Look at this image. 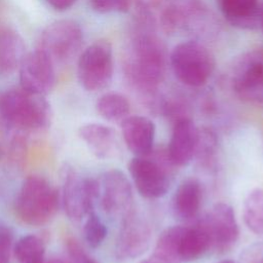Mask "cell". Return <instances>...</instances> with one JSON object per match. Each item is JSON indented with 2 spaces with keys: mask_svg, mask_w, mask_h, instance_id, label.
Instances as JSON below:
<instances>
[{
  "mask_svg": "<svg viewBox=\"0 0 263 263\" xmlns=\"http://www.w3.org/2000/svg\"><path fill=\"white\" fill-rule=\"evenodd\" d=\"M0 120L20 132L41 130L49 124L50 107L44 96L22 87L7 89L0 95Z\"/></svg>",
  "mask_w": 263,
  "mask_h": 263,
  "instance_id": "obj_1",
  "label": "cell"
},
{
  "mask_svg": "<svg viewBox=\"0 0 263 263\" xmlns=\"http://www.w3.org/2000/svg\"><path fill=\"white\" fill-rule=\"evenodd\" d=\"M60 193L45 178L29 176L24 180L14 201L17 218L30 226H42L58 213Z\"/></svg>",
  "mask_w": 263,
  "mask_h": 263,
  "instance_id": "obj_2",
  "label": "cell"
},
{
  "mask_svg": "<svg viewBox=\"0 0 263 263\" xmlns=\"http://www.w3.org/2000/svg\"><path fill=\"white\" fill-rule=\"evenodd\" d=\"M170 64L178 80L188 86L198 87L205 84L212 76L216 61L203 44L188 40L174 47L170 55Z\"/></svg>",
  "mask_w": 263,
  "mask_h": 263,
  "instance_id": "obj_3",
  "label": "cell"
},
{
  "mask_svg": "<svg viewBox=\"0 0 263 263\" xmlns=\"http://www.w3.org/2000/svg\"><path fill=\"white\" fill-rule=\"evenodd\" d=\"M154 157L136 156L128 164V171L138 192L145 198H159L170 188L171 167L174 165L167 151H155ZM175 166V165H174Z\"/></svg>",
  "mask_w": 263,
  "mask_h": 263,
  "instance_id": "obj_4",
  "label": "cell"
},
{
  "mask_svg": "<svg viewBox=\"0 0 263 263\" xmlns=\"http://www.w3.org/2000/svg\"><path fill=\"white\" fill-rule=\"evenodd\" d=\"M114 71L112 45L107 40H97L87 46L77 60V77L88 91L106 88L112 81Z\"/></svg>",
  "mask_w": 263,
  "mask_h": 263,
  "instance_id": "obj_5",
  "label": "cell"
},
{
  "mask_svg": "<svg viewBox=\"0 0 263 263\" xmlns=\"http://www.w3.org/2000/svg\"><path fill=\"white\" fill-rule=\"evenodd\" d=\"M163 72L164 55L160 44L152 37L139 38L128 70L133 82L142 89L151 90L161 81Z\"/></svg>",
  "mask_w": 263,
  "mask_h": 263,
  "instance_id": "obj_6",
  "label": "cell"
},
{
  "mask_svg": "<svg viewBox=\"0 0 263 263\" xmlns=\"http://www.w3.org/2000/svg\"><path fill=\"white\" fill-rule=\"evenodd\" d=\"M83 41L80 26L71 20H61L48 25L41 34L40 46L53 64L67 63L79 52Z\"/></svg>",
  "mask_w": 263,
  "mask_h": 263,
  "instance_id": "obj_7",
  "label": "cell"
},
{
  "mask_svg": "<svg viewBox=\"0 0 263 263\" xmlns=\"http://www.w3.org/2000/svg\"><path fill=\"white\" fill-rule=\"evenodd\" d=\"M99 181L80 177L72 167L65 168L62 202L67 216L75 221L93 211L99 199Z\"/></svg>",
  "mask_w": 263,
  "mask_h": 263,
  "instance_id": "obj_8",
  "label": "cell"
},
{
  "mask_svg": "<svg viewBox=\"0 0 263 263\" xmlns=\"http://www.w3.org/2000/svg\"><path fill=\"white\" fill-rule=\"evenodd\" d=\"M152 230L147 219L140 213L128 211L120 227L115 256L119 261L132 260L144 254L151 242Z\"/></svg>",
  "mask_w": 263,
  "mask_h": 263,
  "instance_id": "obj_9",
  "label": "cell"
},
{
  "mask_svg": "<svg viewBox=\"0 0 263 263\" xmlns=\"http://www.w3.org/2000/svg\"><path fill=\"white\" fill-rule=\"evenodd\" d=\"M18 73L21 87L32 93L45 96L55 83L54 64L40 49L25 55Z\"/></svg>",
  "mask_w": 263,
  "mask_h": 263,
  "instance_id": "obj_10",
  "label": "cell"
},
{
  "mask_svg": "<svg viewBox=\"0 0 263 263\" xmlns=\"http://www.w3.org/2000/svg\"><path fill=\"white\" fill-rule=\"evenodd\" d=\"M210 234L212 250L224 254L237 241L239 230L233 209L225 203H216L202 219Z\"/></svg>",
  "mask_w": 263,
  "mask_h": 263,
  "instance_id": "obj_11",
  "label": "cell"
},
{
  "mask_svg": "<svg viewBox=\"0 0 263 263\" xmlns=\"http://www.w3.org/2000/svg\"><path fill=\"white\" fill-rule=\"evenodd\" d=\"M99 181V199L103 210L110 215L126 214L132 206V185L119 170L105 172Z\"/></svg>",
  "mask_w": 263,
  "mask_h": 263,
  "instance_id": "obj_12",
  "label": "cell"
},
{
  "mask_svg": "<svg viewBox=\"0 0 263 263\" xmlns=\"http://www.w3.org/2000/svg\"><path fill=\"white\" fill-rule=\"evenodd\" d=\"M233 89L246 100L263 98V57L250 53L238 64L233 75Z\"/></svg>",
  "mask_w": 263,
  "mask_h": 263,
  "instance_id": "obj_13",
  "label": "cell"
},
{
  "mask_svg": "<svg viewBox=\"0 0 263 263\" xmlns=\"http://www.w3.org/2000/svg\"><path fill=\"white\" fill-rule=\"evenodd\" d=\"M198 139V128L187 116L175 120L172 137L166 149L175 166H183L194 157Z\"/></svg>",
  "mask_w": 263,
  "mask_h": 263,
  "instance_id": "obj_14",
  "label": "cell"
},
{
  "mask_svg": "<svg viewBox=\"0 0 263 263\" xmlns=\"http://www.w3.org/2000/svg\"><path fill=\"white\" fill-rule=\"evenodd\" d=\"M121 133L127 148L137 156H146L153 149L155 125L141 115L127 116L121 121Z\"/></svg>",
  "mask_w": 263,
  "mask_h": 263,
  "instance_id": "obj_15",
  "label": "cell"
},
{
  "mask_svg": "<svg viewBox=\"0 0 263 263\" xmlns=\"http://www.w3.org/2000/svg\"><path fill=\"white\" fill-rule=\"evenodd\" d=\"M216 2L231 26L241 30L260 28L261 3L259 0H216Z\"/></svg>",
  "mask_w": 263,
  "mask_h": 263,
  "instance_id": "obj_16",
  "label": "cell"
},
{
  "mask_svg": "<svg viewBox=\"0 0 263 263\" xmlns=\"http://www.w3.org/2000/svg\"><path fill=\"white\" fill-rule=\"evenodd\" d=\"M78 135L98 158H111L118 152L117 135L110 126L87 123L79 127Z\"/></svg>",
  "mask_w": 263,
  "mask_h": 263,
  "instance_id": "obj_17",
  "label": "cell"
},
{
  "mask_svg": "<svg viewBox=\"0 0 263 263\" xmlns=\"http://www.w3.org/2000/svg\"><path fill=\"white\" fill-rule=\"evenodd\" d=\"M201 186L198 180L189 178L184 180L177 188L173 198L175 215L184 221L193 219L200 208Z\"/></svg>",
  "mask_w": 263,
  "mask_h": 263,
  "instance_id": "obj_18",
  "label": "cell"
},
{
  "mask_svg": "<svg viewBox=\"0 0 263 263\" xmlns=\"http://www.w3.org/2000/svg\"><path fill=\"white\" fill-rule=\"evenodd\" d=\"M26 54L25 41L17 32L0 30V73L9 74L18 70Z\"/></svg>",
  "mask_w": 263,
  "mask_h": 263,
  "instance_id": "obj_19",
  "label": "cell"
},
{
  "mask_svg": "<svg viewBox=\"0 0 263 263\" xmlns=\"http://www.w3.org/2000/svg\"><path fill=\"white\" fill-rule=\"evenodd\" d=\"M212 250L210 234L202 220L193 226L185 227L180 243V257L183 262H191Z\"/></svg>",
  "mask_w": 263,
  "mask_h": 263,
  "instance_id": "obj_20",
  "label": "cell"
},
{
  "mask_svg": "<svg viewBox=\"0 0 263 263\" xmlns=\"http://www.w3.org/2000/svg\"><path fill=\"white\" fill-rule=\"evenodd\" d=\"M186 226H172L166 228L158 237L153 258L163 263H182L180 243Z\"/></svg>",
  "mask_w": 263,
  "mask_h": 263,
  "instance_id": "obj_21",
  "label": "cell"
},
{
  "mask_svg": "<svg viewBox=\"0 0 263 263\" xmlns=\"http://www.w3.org/2000/svg\"><path fill=\"white\" fill-rule=\"evenodd\" d=\"M96 109L103 118L109 121H122L128 116L130 105L123 95L107 92L97 100Z\"/></svg>",
  "mask_w": 263,
  "mask_h": 263,
  "instance_id": "obj_22",
  "label": "cell"
},
{
  "mask_svg": "<svg viewBox=\"0 0 263 263\" xmlns=\"http://www.w3.org/2000/svg\"><path fill=\"white\" fill-rule=\"evenodd\" d=\"M12 252L17 263H43L45 260V243L41 237L34 234L18 238Z\"/></svg>",
  "mask_w": 263,
  "mask_h": 263,
  "instance_id": "obj_23",
  "label": "cell"
},
{
  "mask_svg": "<svg viewBox=\"0 0 263 263\" xmlns=\"http://www.w3.org/2000/svg\"><path fill=\"white\" fill-rule=\"evenodd\" d=\"M242 216L246 225L257 234H263V188L253 190L245 200Z\"/></svg>",
  "mask_w": 263,
  "mask_h": 263,
  "instance_id": "obj_24",
  "label": "cell"
},
{
  "mask_svg": "<svg viewBox=\"0 0 263 263\" xmlns=\"http://www.w3.org/2000/svg\"><path fill=\"white\" fill-rule=\"evenodd\" d=\"M107 233V227L100 216L93 211L90 212L83 226V235L87 245L92 249L99 248L104 242Z\"/></svg>",
  "mask_w": 263,
  "mask_h": 263,
  "instance_id": "obj_25",
  "label": "cell"
},
{
  "mask_svg": "<svg viewBox=\"0 0 263 263\" xmlns=\"http://www.w3.org/2000/svg\"><path fill=\"white\" fill-rule=\"evenodd\" d=\"M217 143V137L213 130L209 128L198 129V139L194 156H196L201 164H211L213 156L216 153Z\"/></svg>",
  "mask_w": 263,
  "mask_h": 263,
  "instance_id": "obj_26",
  "label": "cell"
},
{
  "mask_svg": "<svg viewBox=\"0 0 263 263\" xmlns=\"http://www.w3.org/2000/svg\"><path fill=\"white\" fill-rule=\"evenodd\" d=\"M8 152L9 159L14 165L22 166L24 164L28 153V142L25 135L16 134L12 138Z\"/></svg>",
  "mask_w": 263,
  "mask_h": 263,
  "instance_id": "obj_27",
  "label": "cell"
},
{
  "mask_svg": "<svg viewBox=\"0 0 263 263\" xmlns=\"http://www.w3.org/2000/svg\"><path fill=\"white\" fill-rule=\"evenodd\" d=\"M68 263H98L73 237H68L65 241Z\"/></svg>",
  "mask_w": 263,
  "mask_h": 263,
  "instance_id": "obj_28",
  "label": "cell"
},
{
  "mask_svg": "<svg viewBox=\"0 0 263 263\" xmlns=\"http://www.w3.org/2000/svg\"><path fill=\"white\" fill-rule=\"evenodd\" d=\"M13 250V231L4 221L0 220V263H9Z\"/></svg>",
  "mask_w": 263,
  "mask_h": 263,
  "instance_id": "obj_29",
  "label": "cell"
},
{
  "mask_svg": "<svg viewBox=\"0 0 263 263\" xmlns=\"http://www.w3.org/2000/svg\"><path fill=\"white\" fill-rule=\"evenodd\" d=\"M91 8L99 13L126 12L130 0H90Z\"/></svg>",
  "mask_w": 263,
  "mask_h": 263,
  "instance_id": "obj_30",
  "label": "cell"
},
{
  "mask_svg": "<svg viewBox=\"0 0 263 263\" xmlns=\"http://www.w3.org/2000/svg\"><path fill=\"white\" fill-rule=\"evenodd\" d=\"M240 263H263V245H254L248 248L241 254Z\"/></svg>",
  "mask_w": 263,
  "mask_h": 263,
  "instance_id": "obj_31",
  "label": "cell"
},
{
  "mask_svg": "<svg viewBox=\"0 0 263 263\" xmlns=\"http://www.w3.org/2000/svg\"><path fill=\"white\" fill-rule=\"evenodd\" d=\"M45 2L55 10H66L70 8L76 0H45Z\"/></svg>",
  "mask_w": 263,
  "mask_h": 263,
  "instance_id": "obj_32",
  "label": "cell"
},
{
  "mask_svg": "<svg viewBox=\"0 0 263 263\" xmlns=\"http://www.w3.org/2000/svg\"><path fill=\"white\" fill-rule=\"evenodd\" d=\"M43 263H67V262L59 258H50V259H45Z\"/></svg>",
  "mask_w": 263,
  "mask_h": 263,
  "instance_id": "obj_33",
  "label": "cell"
},
{
  "mask_svg": "<svg viewBox=\"0 0 263 263\" xmlns=\"http://www.w3.org/2000/svg\"><path fill=\"white\" fill-rule=\"evenodd\" d=\"M141 263H163V262H161V261H159V260H157V259H155V258H152V259L144 260V261H142Z\"/></svg>",
  "mask_w": 263,
  "mask_h": 263,
  "instance_id": "obj_34",
  "label": "cell"
},
{
  "mask_svg": "<svg viewBox=\"0 0 263 263\" xmlns=\"http://www.w3.org/2000/svg\"><path fill=\"white\" fill-rule=\"evenodd\" d=\"M260 28L263 30V3H261V17H260Z\"/></svg>",
  "mask_w": 263,
  "mask_h": 263,
  "instance_id": "obj_35",
  "label": "cell"
},
{
  "mask_svg": "<svg viewBox=\"0 0 263 263\" xmlns=\"http://www.w3.org/2000/svg\"><path fill=\"white\" fill-rule=\"evenodd\" d=\"M219 263H235V262L232 260H223V261H220Z\"/></svg>",
  "mask_w": 263,
  "mask_h": 263,
  "instance_id": "obj_36",
  "label": "cell"
},
{
  "mask_svg": "<svg viewBox=\"0 0 263 263\" xmlns=\"http://www.w3.org/2000/svg\"><path fill=\"white\" fill-rule=\"evenodd\" d=\"M2 154H3V150H2V147H1V145H0V160H1V158H2Z\"/></svg>",
  "mask_w": 263,
  "mask_h": 263,
  "instance_id": "obj_37",
  "label": "cell"
}]
</instances>
